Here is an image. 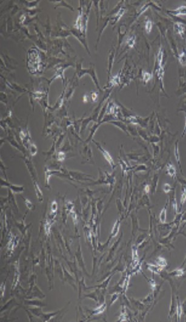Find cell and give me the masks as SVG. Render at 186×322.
Here are the masks:
<instances>
[{"mask_svg":"<svg viewBox=\"0 0 186 322\" xmlns=\"http://www.w3.org/2000/svg\"><path fill=\"white\" fill-rule=\"evenodd\" d=\"M171 192H172L171 196H170L171 204L173 208L174 209V210L176 212L177 210V203L176 197H175V187L173 189H172Z\"/></svg>","mask_w":186,"mask_h":322,"instance_id":"7","label":"cell"},{"mask_svg":"<svg viewBox=\"0 0 186 322\" xmlns=\"http://www.w3.org/2000/svg\"><path fill=\"white\" fill-rule=\"evenodd\" d=\"M167 206H168V202L166 203V206L164 207H163V208L162 209V210H161V212L160 214V221L163 224H165L166 222Z\"/></svg>","mask_w":186,"mask_h":322,"instance_id":"6","label":"cell"},{"mask_svg":"<svg viewBox=\"0 0 186 322\" xmlns=\"http://www.w3.org/2000/svg\"><path fill=\"white\" fill-rule=\"evenodd\" d=\"M185 119H186V116H185ZM185 133H186V120H185V127H184V130H183V134H182V138H183V137L184 136V135H185Z\"/></svg>","mask_w":186,"mask_h":322,"instance_id":"21","label":"cell"},{"mask_svg":"<svg viewBox=\"0 0 186 322\" xmlns=\"http://www.w3.org/2000/svg\"><path fill=\"white\" fill-rule=\"evenodd\" d=\"M163 50L162 48H160L158 53V56H157V59H158V65L160 66H161V64H162V59H163Z\"/></svg>","mask_w":186,"mask_h":322,"instance_id":"13","label":"cell"},{"mask_svg":"<svg viewBox=\"0 0 186 322\" xmlns=\"http://www.w3.org/2000/svg\"><path fill=\"white\" fill-rule=\"evenodd\" d=\"M172 14L174 15H186V6L182 5V6L178 7L177 9L173 11H170Z\"/></svg>","mask_w":186,"mask_h":322,"instance_id":"5","label":"cell"},{"mask_svg":"<svg viewBox=\"0 0 186 322\" xmlns=\"http://www.w3.org/2000/svg\"><path fill=\"white\" fill-rule=\"evenodd\" d=\"M166 174L170 176L173 179L176 180L177 179V169L173 164V163L170 161H168L166 165Z\"/></svg>","mask_w":186,"mask_h":322,"instance_id":"1","label":"cell"},{"mask_svg":"<svg viewBox=\"0 0 186 322\" xmlns=\"http://www.w3.org/2000/svg\"><path fill=\"white\" fill-rule=\"evenodd\" d=\"M144 190L146 192V193H148L150 190V186L149 185H146L144 187Z\"/></svg>","mask_w":186,"mask_h":322,"instance_id":"20","label":"cell"},{"mask_svg":"<svg viewBox=\"0 0 186 322\" xmlns=\"http://www.w3.org/2000/svg\"><path fill=\"white\" fill-rule=\"evenodd\" d=\"M160 140V139L158 136H157L156 135H152V136L149 137V142L151 143V144H156L159 142Z\"/></svg>","mask_w":186,"mask_h":322,"instance_id":"15","label":"cell"},{"mask_svg":"<svg viewBox=\"0 0 186 322\" xmlns=\"http://www.w3.org/2000/svg\"><path fill=\"white\" fill-rule=\"evenodd\" d=\"M159 176L158 174L155 173L153 176V178L152 179V182L150 185V190L152 191V193H155L156 192L157 187H158V183Z\"/></svg>","mask_w":186,"mask_h":322,"instance_id":"4","label":"cell"},{"mask_svg":"<svg viewBox=\"0 0 186 322\" xmlns=\"http://www.w3.org/2000/svg\"><path fill=\"white\" fill-rule=\"evenodd\" d=\"M134 168H135L134 172H136V173L141 172H146L147 170V166H146V165H145V164H143V163L139 165L137 167H135Z\"/></svg>","mask_w":186,"mask_h":322,"instance_id":"12","label":"cell"},{"mask_svg":"<svg viewBox=\"0 0 186 322\" xmlns=\"http://www.w3.org/2000/svg\"><path fill=\"white\" fill-rule=\"evenodd\" d=\"M152 147L153 148L152 158H153V160H155L160 154V147L158 145H157L156 144H152Z\"/></svg>","mask_w":186,"mask_h":322,"instance_id":"8","label":"cell"},{"mask_svg":"<svg viewBox=\"0 0 186 322\" xmlns=\"http://www.w3.org/2000/svg\"><path fill=\"white\" fill-rule=\"evenodd\" d=\"M145 30L147 33H149L152 29V22L150 20H147L145 22Z\"/></svg>","mask_w":186,"mask_h":322,"instance_id":"18","label":"cell"},{"mask_svg":"<svg viewBox=\"0 0 186 322\" xmlns=\"http://www.w3.org/2000/svg\"><path fill=\"white\" fill-rule=\"evenodd\" d=\"M174 156L175 157V159H176V162L177 165L179 167V169L180 170V172H181V174L183 176H184L183 173V170H182V165H181V156H180V152H179V146H178V140H177V142L175 144V146H174Z\"/></svg>","mask_w":186,"mask_h":322,"instance_id":"2","label":"cell"},{"mask_svg":"<svg viewBox=\"0 0 186 322\" xmlns=\"http://www.w3.org/2000/svg\"><path fill=\"white\" fill-rule=\"evenodd\" d=\"M98 148H99L100 151H101V152H102V153H103V155L104 156V157L106 158V160L108 161V162H109L110 164L112 165V167H113L114 166H115V165H114V161H113L111 156H110V155L108 153V152H107L106 150H104V149H103L102 148H101V146H98Z\"/></svg>","mask_w":186,"mask_h":322,"instance_id":"9","label":"cell"},{"mask_svg":"<svg viewBox=\"0 0 186 322\" xmlns=\"http://www.w3.org/2000/svg\"><path fill=\"white\" fill-rule=\"evenodd\" d=\"M164 69H163L162 66H160L158 67V77L159 80L161 82L162 80V78H163V76H164Z\"/></svg>","mask_w":186,"mask_h":322,"instance_id":"14","label":"cell"},{"mask_svg":"<svg viewBox=\"0 0 186 322\" xmlns=\"http://www.w3.org/2000/svg\"><path fill=\"white\" fill-rule=\"evenodd\" d=\"M128 43L129 44V46H131V47L133 46L134 44H135V38L132 37L130 39L128 40Z\"/></svg>","mask_w":186,"mask_h":322,"instance_id":"19","label":"cell"},{"mask_svg":"<svg viewBox=\"0 0 186 322\" xmlns=\"http://www.w3.org/2000/svg\"><path fill=\"white\" fill-rule=\"evenodd\" d=\"M178 60L181 65L183 66L186 65V50H183L181 53L179 54Z\"/></svg>","mask_w":186,"mask_h":322,"instance_id":"10","label":"cell"},{"mask_svg":"<svg viewBox=\"0 0 186 322\" xmlns=\"http://www.w3.org/2000/svg\"><path fill=\"white\" fill-rule=\"evenodd\" d=\"M162 190L164 191L166 193H168L169 192H170L172 190V187H171V185L168 184V183H166L164 185H163V187H162Z\"/></svg>","mask_w":186,"mask_h":322,"instance_id":"17","label":"cell"},{"mask_svg":"<svg viewBox=\"0 0 186 322\" xmlns=\"http://www.w3.org/2000/svg\"><path fill=\"white\" fill-rule=\"evenodd\" d=\"M181 206H182L186 200V185H181Z\"/></svg>","mask_w":186,"mask_h":322,"instance_id":"11","label":"cell"},{"mask_svg":"<svg viewBox=\"0 0 186 322\" xmlns=\"http://www.w3.org/2000/svg\"><path fill=\"white\" fill-rule=\"evenodd\" d=\"M174 29L176 33L179 34L181 37L182 38H185V26L181 24V22H177L174 25Z\"/></svg>","mask_w":186,"mask_h":322,"instance_id":"3","label":"cell"},{"mask_svg":"<svg viewBox=\"0 0 186 322\" xmlns=\"http://www.w3.org/2000/svg\"><path fill=\"white\" fill-rule=\"evenodd\" d=\"M143 80L145 83H147L148 82L150 79L152 77V75L150 73L147 72H145L144 71L143 72Z\"/></svg>","mask_w":186,"mask_h":322,"instance_id":"16","label":"cell"}]
</instances>
